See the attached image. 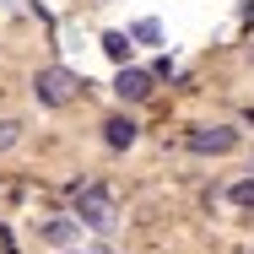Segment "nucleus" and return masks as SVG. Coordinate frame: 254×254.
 <instances>
[{"mask_svg":"<svg viewBox=\"0 0 254 254\" xmlns=\"http://www.w3.org/2000/svg\"><path fill=\"white\" fill-rule=\"evenodd\" d=\"M76 92H81V76H76V70H65V65H44V70L33 76V98L49 103V108L76 103Z\"/></svg>","mask_w":254,"mask_h":254,"instance_id":"f257e3e1","label":"nucleus"},{"mask_svg":"<svg viewBox=\"0 0 254 254\" xmlns=\"http://www.w3.org/2000/svg\"><path fill=\"white\" fill-rule=\"evenodd\" d=\"M76 222H81V227H114V195H108L103 184L76 190Z\"/></svg>","mask_w":254,"mask_h":254,"instance_id":"f03ea898","label":"nucleus"},{"mask_svg":"<svg viewBox=\"0 0 254 254\" xmlns=\"http://www.w3.org/2000/svg\"><path fill=\"white\" fill-rule=\"evenodd\" d=\"M184 146L200 152V157H222V152L238 146V130H233V125H195V130L184 135Z\"/></svg>","mask_w":254,"mask_h":254,"instance_id":"7ed1b4c3","label":"nucleus"},{"mask_svg":"<svg viewBox=\"0 0 254 254\" xmlns=\"http://www.w3.org/2000/svg\"><path fill=\"white\" fill-rule=\"evenodd\" d=\"M152 70H135V65H119V76H114V92H119V98L125 103H146L152 98Z\"/></svg>","mask_w":254,"mask_h":254,"instance_id":"20e7f679","label":"nucleus"},{"mask_svg":"<svg viewBox=\"0 0 254 254\" xmlns=\"http://www.w3.org/2000/svg\"><path fill=\"white\" fill-rule=\"evenodd\" d=\"M135 135H141V125H135V119H125V114H114V119L103 125V141H108L114 152H125V146H135Z\"/></svg>","mask_w":254,"mask_h":254,"instance_id":"39448f33","label":"nucleus"},{"mask_svg":"<svg viewBox=\"0 0 254 254\" xmlns=\"http://www.w3.org/2000/svg\"><path fill=\"white\" fill-rule=\"evenodd\" d=\"M130 49H135V38H130V33H103V54H108V60L130 65Z\"/></svg>","mask_w":254,"mask_h":254,"instance_id":"423d86ee","label":"nucleus"},{"mask_svg":"<svg viewBox=\"0 0 254 254\" xmlns=\"http://www.w3.org/2000/svg\"><path fill=\"white\" fill-rule=\"evenodd\" d=\"M76 227H81L76 216H70V222H49V227H44V238H49V244H70V238H76Z\"/></svg>","mask_w":254,"mask_h":254,"instance_id":"0eeeda50","label":"nucleus"},{"mask_svg":"<svg viewBox=\"0 0 254 254\" xmlns=\"http://www.w3.org/2000/svg\"><path fill=\"white\" fill-rule=\"evenodd\" d=\"M130 38H135V44H157V38H162V27L146 16V22H135V27H130Z\"/></svg>","mask_w":254,"mask_h":254,"instance_id":"6e6552de","label":"nucleus"},{"mask_svg":"<svg viewBox=\"0 0 254 254\" xmlns=\"http://www.w3.org/2000/svg\"><path fill=\"white\" fill-rule=\"evenodd\" d=\"M233 205L254 211V179H238V184H233Z\"/></svg>","mask_w":254,"mask_h":254,"instance_id":"1a4fd4ad","label":"nucleus"},{"mask_svg":"<svg viewBox=\"0 0 254 254\" xmlns=\"http://www.w3.org/2000/svg\"><path fill=\"white\" fill-rule=\"evenodd\" d=\"M16 135H22V125H16V119H0V152H11Z\"/></svg>","mask_w":254,"mask_h":254,"instance_id":"9d476101","label":"nucleus"}]
</instances>
